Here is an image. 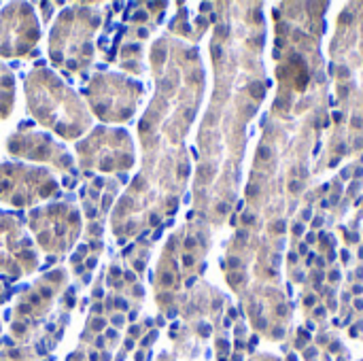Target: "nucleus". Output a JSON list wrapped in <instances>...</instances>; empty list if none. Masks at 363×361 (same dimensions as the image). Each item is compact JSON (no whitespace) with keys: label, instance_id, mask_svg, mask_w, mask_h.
I'll return each instance as SVG.
<instances>
[{"label":"nucleus","instance_id":"a211bd4d","mask_svg":"<svg viewBox=\"0 0 363 361\" xmlns=\"http://www.w3.org/2000/svg\"><path fill=\"white\" fill-rule=\"evenodd\" d=\"M340 19H342V21L347 23V21H351V19H353V15H351V13H345V15H342Z\"/></svg>","mask_w":363,"mask_h":361},{"label":"nucleus","instance_id":"f03ea898","mask_svg":"<svg viewBox=\"0 0 363 361\" xmlns=\"http://www.w3.org/2000/svg\"><path fill=\"white\" fill-rule=\"evenodd\" d=\"M257 155H259L262 160H270V157H272V151H270V147L262 145V147H259V151H257Z\"/></svg>","mask_w":363,"mask_h":361},{"label":"nucleus","instance_id":"f8f14e48","mask_svg":"<svg viewBox=\"0 0 363 361\" xmlns=\"http://www.w3.org/2000/svg\"><path fill=\"white\" fill-rule=\"evenodd\" d=\"M230 268H240V262H238L236 257H232V260H230Z\"/></svg>","mask_w":363,"mask_h":361},{"label":"nucleus","instance_id":"20e7f679","mask_svg":"<svg viewBox=\"0 0 363 361\" xmlns=\"http://www.w3.org/2000/svg\"><path fill=\"white\" fill-rule=\"evenodd\" d=\"M285 228H287V226H285V221H274V223H272V230H274L277 234H283V232H285Z\"/></svg>","mask_w":363,"mask_h":361},{"label":"nucleus","instance_id":"4be33fe9","mask_svg":"<svg viewBox=\"0 0 363 361\" xmlns=\"http://www.w3.org/2000/svg\"><path fill=\"white\" fill-rule=\"evenodd\" d=\"M217 209H219V213H228V204H219Z\"/></svg>","mask_w":363,"mask_h":361},{"label":"nucleus","instance_id":"b1692460","mask_svg":"<svg viewBox=\"0 0 363 361\" xmlns=\"http://www.w3.org/2000/svg\"><path fill=\"white\" fill-rule=\"evenodd\" d=\"M272 264L279 266V264H281V255H274V257H272Z\"/></svg>","mask_w":363,"mask_h":361},{"label":"nucleus","instance_id":"423d86ee","mask_svg":"<svg viewBox=\"0 0 363 361\" xmlns=\"http://www.w3.org/2000/svg\"><path fill=\"white\" fill-rule=\"evenodd\" d=\"M153 57H155L157 62H164V57H166V51H164V49H157V51L153 53Z\"/></svg>","mask_w":363,"mask_h":361},{"label":"nucleus","instance_id":"39448f33","mask_svg":"<svg viewBox=\"0 0 363 361\" xmlns=\"http://www.w3.org/2000/svg\"><path fill=\"white\" fill-rule=\"evenodd\" d=\"M236 240H238L240 245H242V243H247V240H249V232H247V230H240V232L236 234Z\"/></svg>","mask_w":363,"mask_h":361},{"label":"nucleus","instance_id":"4468645a","mask_svg":"<svg viewBox=\"0 0 363 361\" xmlns=\"http://www.w3.org/2000/svg\"><path fill=\"white\" fill-rule=\"evenodd\" d=\"M306 304H308V306H315V304H317V298H315V296H308V298H306Z\"/></svg>","mask_w":363,"mask_h":361},{"label":"nucleus","instance_id":"6ab92c4d","mask_svg":"<svg viewBox=\"0 0 363 361\" xmlns=\"http://www.w3.org/2000/svg\"><path fill=\"white\" fill-rule=\"evenodd\" d=\"M213 55H215V57H221V49H219L217 45L213 47Z\"/></svg>","mask_w":363,"mask_h":361},{"label":"nucleus","instance_id":"9b49d317","mask_svg":"<svg viewBox=\"0 0 363 361\" xmlns=\"http://www.w3.org/2000/svg\"><path fill=\"white\" fill-rule=\"evenodd\" d=\"M289 189H291V191H300V189H302V183H291Z\"/></svg>","mask_w":363,"mask_h":361},{"label":"nucleus","instance_id":"9d476101","mask_svg":"<svg viewBox=\"0 0 363 361\" xmlns=\"http://www.w3.org/2000/svg\"><path fill=\"white\" fill-rule=\"evenodd\" d=\"M242 221H245V223H253V221H255V217H253V215H249V213H245V215H242Z\"/></svg>","mask_w":363,"mask_h":361},{"label":"nucleus","instance_id":"393cba45","mask_svg":"<svg viewBox=\"0 0 363 361\" xmlns=\"http://www.w3.org/2000/svg\"><path fill=\"white\" fill-rule=\"evenodd\" d=\"M351 177V170L347 168V170H342V179H349Z\"/></svg>","mask_w":363,"mask_h":361},{"label":"nucleus","instance_id":"ddd939ff","mask_svg":"<svg viewBox=\"0 0 363 361\" xmlns=\"http://www.w3.org/2000/svg\"><path fill=\"white\" fill-rule=\"evenodd\" d=\"M330 281H340V272H338V270H334V272L330 274Z\"/></svg>","mask_w":363,"mask_h":361},{"label":"nucleus","instance_id":"2eb2a0df","mask_svg":"<svg viewBox=\"0 0 363 361\" xmlns=\"http://www.w3.org/2000/svg\"><path fill=\"white\" fill-rule=\"evenodd\" d=\"M353 126H355V128H362L363 126L362 117H353Z\"/></svg>","mask_w":363,"mask_h":361},{"label":"nucleus","instance_id":"cd10ccee","mask_svg":"<svg viewBox=\"0 0 363 361\" xmlns=\"http://www.w3.org/2000/svg\"><path fill=\"white\" fill-rule=\"evenodd\" d=\"M355 177H357V179H362V177H363V168H357V170H355Z\"/></svg>","mask_w":363,"mask_h":361},{"label":"nucleus","instance_id":"5701e85b","mask_svg":"<svg viewBox=\"0 0 363 361\" xmlns=\"http://www.w3.org/2000/svg\"><path fill=\"white\" fill-rule=\"evenodd\" d=\"M183 262H185V266H191V264H194V260H191L189 255H185V260H183Z\"/></svg>","mask_w":363,"mask_h":361},{"label":"nucleus","instance_id":"473e14b6","mask_svg":"<svg viewBox=\"0 0 363 361\" xmlns=\"http://www.w3.org/2000/svg\"><path fill=\"white\" fill-rule=\"evenodd\" d=\"M355 309H359V311H362V309H363V300H357V302H355Z\"/></svg>","mask_w":363,"mask_h":361},{"label":"nucleus","instance_id":"f3484780","mask_svg":"<svg viewBox=\"0 0 363 361\" xmlns=\"http://www.w3.org/2000/svg\"><path fill=\"white\" fill-rule=\"evenodd\" d=\"M162 281H164V285H170V283H172V277H170V274H164Z\"/></svg>","mask_w":363,"mask_h":361},{"label":"nucleus","instance_id":"dca6fc26","mask_svg":"<svg viewBox=\"0 0 363 361\" xmlns=\"http://www.w3.org/2000/svg\"><path fill=\"white\" fill-rule=\"evenodd\" d=\"M321 226H323V219H321V217H317V219L313 221V228H321Z\"/></svg>","mask_w":363,"mask_h":361},{"label":"nucleus","instance_id":"0eeeda50","mask_svg":"<svg viewBox=\"0 0 363 361\" xmlns=\"http://www.w3.org/2000/svg\"><path fill=\"white\" fill-rule=\"evenodd\" d=\"M259 194V187L257 185H249L247 187V196H257Z\"/></svg>","mask_w":363,"mask_h":361},{"label":"nucleus","instance_id":"412c9836","mask_svg":"<svg viewBox=\"0 0 363 361\" xmlns=\"http://www.w3.org/2000/svg\"><path fill=\"white\" fill-rule=\"evenodd\" d=\"M338 162H340V157H334V160L330 162V166H332V168H336V166H338Z\"/></svg>","mask_w":363,"mask_h":361},{"label":"nucleus","instance_id":"1a4fd4ad","mask_svg":"<svg viewBox=\"0 0 363 361\" xmlns=\"http://www.w3.org/2000/svg\"><path fill=\"white\" fill-rule=\"evenodd\" d=\"M230 281H232V285H240V281H242V274H232V277H230Z\"/></svg>","mask_w":363,"mask_h":361},{"label":"nucleus","instance_id":"aec40b11","mask_svg":"<svg viewBox=\"0 0 363 361\" xmlns=\"http://www.w3.org/2000/svg\"><path fill=\"white\" fill-rule=\"evenodd\" d=\"M315 315H317V317H323V315H325V309H321V306L315 309Z\"/></svg>","mask_w":363,"mask_h":361},{"label":"nucleus","instance_id":"c756f323","mask_svg":"<svg viewBox=\"0 0 363 361\" xmlns=\"http://www.w3.org/2000/svg\"><path fill=\"white\" fill-rule=\"evenodd\" d=\"M219 34H223V36L228 34V30H225V26H219Z\"/></svg>","mask_w":363,"mask_h":361},{"label":"nucleus","instance_id":"c85d7f7f","mask_svg":"<svg viewBox=\"0 0 363 361\" xmlns=\"http://www.w3.org/2000/svg\"><path fill=\"white\" fill-rule=\"evenodd\" d=\"M353 291H355V294H362L363 287H362V285H355V287H353Z\"/></svg>","mask_w":363,"mask_h":361},{"label":"nucleus","instance_id":"2f4dec72","mask_svg":"<svg viewBox=\"0 0 363 361\" xmlns=\"http://www.w3.org/2000/svg\"><path fill=\"white\" fill-rule=\"evenodd\" d=\"M289 262H298V253H291L289 255Z\"/></svg>","mask_w":363,"mask_h":361},{"label":"nucleus","instance_id":"6e6552de","mask_svg":"<svg viewBox=\"0 0 363 361\" xmlns=\"http://www.w3.org/2000/svg\"><path fill=\"white\" fill-rule=\"evenodd\" d=\"M294 234H296V236H302V234H304V223H296V226H294Z\"/></svg>","mask_w":363,"mask_h":361},{"label":"nucleus","instance_id":"7ed1b4c3","mask_svg":"<svg viewBox=\"0 0 363 361\" xmlns=\"http://www.w3.org/2000/svg\"><path fill=\"white\" fill-rule=\"evenodd\" d=\"M213 172H215V170H213L211 166H202V168L198 170V174H200L202 179H208V177H213Z\"/></svg>","mask_w":363,"mask_h":361},{"label":"nucleus","instance_id":"a878e982","mask_svg":"<svg viewBox=\"0 0 363 361\" xmlns=\"http://www.w3.org/2000/svg\"><path fill=\"white\" fill-rule=\"evenodd\" d=\"M311 217H313V213H311V209H306L304 211V219H311Z\"/></svg>","mask_w":363,"mask_h":361},{"label":"nucleus","instance_id":"bb28decb","mask_svg":"<svg viewBox=\"0 0 363 361\" xmlns=\"http://www.w3.org/2000/svg\"><path fill=\"white\" fill-rule=\"evenodd\" d=\"M185 245H187V247H194V245H196V240H194V238H187V240H185Z\"/></svg>","mask_w":363,"mask_h":361},{"label":"nucleus","instance_id":"7c9ffc66","mask_svg":"<svg viewBox=\"0 0 363 361\" xmlns=\"http://www.w3.org/2000/svg\"><path fill=\"white\" fill-rule=\"evenodd\" d=\"M349 240H353V243H357V240H359V236H357V234H351V236H349Z\"/></svg>","mask_w":363,"mask_h":361},{"label":"nucleus","instance_id":"f257e3e1","mask_svg":"<svg viewBox=\"0 0 363 361\" xmlns=\"http://www.w3.org/2000/svg\"><path fill=\"white\" fill-rule=\"evenodd\" d=\"M249 91H251V94H253V98H257V100H262V98H264V85H262V83H257V81L249 85Z\"/></svg>","mask_w":363,"mask_h":361}]
</instances>
